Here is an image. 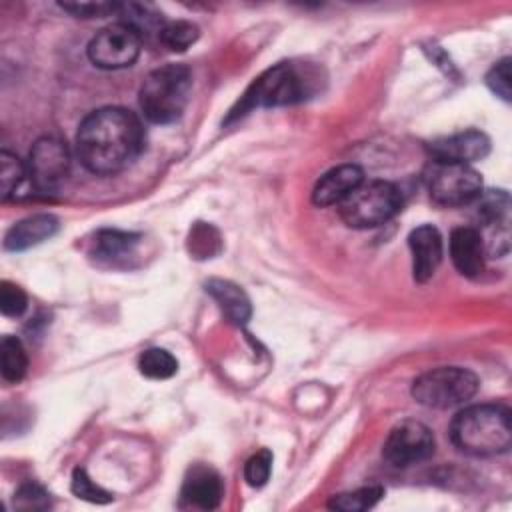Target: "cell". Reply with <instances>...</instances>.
Returning <instances> with one entry per match:
<instances>
[{"instance_id":"cell-1","label":"cell","mask_w":512,"mask_h":512,"mask_svg":"<svg viewBox=\"0 0 512 512\" xmlns=\"http://www.w3.org/2000/svg\"><path fill=\"white\" fill-rule=\"evenodd\" d=\"M144 146V128L138 116L120 106L90 112L76 134V154L94 174H116L136 160Z\"/></svg>"},{"instance_id":"cell-2","label":"cell","mask_w":512,"mask_h":512,"mask_svg":"<svg viewBox=\"0 0 512 512\" xmlns=\"http://www.w3.org/2000/svg\"><path fill=\"white\" fill-rule=\"evenodd\" d=\"M454 446L470 456H498L512 444L510 410L502 404H472L450 424Z\"/></svg>"},{"instance_id":"cell-3","label":"cell","mask_w":512,"mask_h":512,"mask_svg":"<svg viewBox=\"0 0 512 512\" xmlns=\"http://www.w3.org/2000/svg\"><path fill=\"white\" fill-rule=\"evenodd\" d=\"M192 74L184 64H164L152 70L138 94V104L146 120L170 124L178 120L188 104Z\"/></svg>"},{"instance_id":"cell-4","label":"cell","mask_w":512,"mask_h":512,"mask_svg":"<svg viewBox=\"0 0 512 512\" xmlns=\"http://www.w3.org/2000/svg\"><path fill=\"white\" fill-rule=\"evenodd\" d=\"M402 208V194L392 182L374 180L360 184L346 200L338 204L342 222L356 230L376 228L394 218Z\"/></svg>"},{"instance_id":"cell-5","label":"cell","mask_w":512,"mask_h":512,"mask_svg":"<svg viewBox=\"0 0 512 512\" xmlns=\"http://www.w3.org/2000/svg\"><path fill=\"white\" fill-rule=\"evenodd\" d=\"M478 386V376L468 368L440 366L412 382V398L426 408L446 410L466 404L478 392Z\"/></svg>"},{"instance_id":"cell-6","label":"cell","mask_w":512,"mask_h":512,"mask_svg":"<svg viewBox=\"0 0 512 512\" xmlns=\"http://www.w3.org/2000/svg\"><path fill=\"white\" fill-rule=\"evenodd\" d=\"M306 94V80L292 64H278L260 74L238 102V108L230 112V118H238L252 108L286 106L300 102Z\"/></svg>"},{"instance_id":"cell-7","label":"cell","mask_w":512,"mask_h":512,"mask_svg":"<svg viewBox=\"0 0 512 512\" xmlns=\"http://www.w3.org/2000/svg\"><path fill=\"white\" fill-rule=\"evenodd\" d=\"M430 198L442 206H464L482 194V178L470 164L432 160L426 170Z\"/></svg>"},{"instance_id":"cell-8","label":"cell","mask_w":512,"mask_h":512,"mask_svg":"<svg viewBox=\"0 0 512 512\" xmlns=\"http://www.w3.org/2000/svg\"><path fill=\"white\" fill-rule=\"evenodd\" d=\"M142 42V36L130 24L118 20L96 32V36L88 42L86 54L98 68L120 70L138 60Z\"/></svg>"},{"instance_id":"cell-9","label":"cell","mask_w":512,"mask_h":512,"mask_svg":"<svg viewBox=\"0 0 512 512\" xmlns=\"http://www.w3.org/2000/svg\"><path fill=\"white\" fill-rule=\"evenodd\" d=\"M26 170L38 192L56 190L70 170V152L66 142L56 136L38 138L32 144Z\"/></svg>"},{"instance_id":"cell-10","label":"cell","mask_w":512,"mask_h":512,"mask_svg":"<svg viewBox=\"0 0 512 512\" xmlns=\"http://www.w3.org/2000/svg\"><path fill=\"white\" fill-rule=\"evenodd\" d=\"M434 452L432 430L418 420H404L396 424L382 448L386 462L398 468H406L430 458Z\"/></svg>"},{"instance_id":"cell-11","label":"cell","mask_w":512,"mask_h":512,"mask_svg":"<svg viewBox=\"0 0 512 512\" xmlns=\"http://www.w3.org/2000/svg\"><path fill=\"white\" fill-rule=\"evenodd\" d=\"M412 254V274L416 282H426L434 276L442 260V236L432 224L414 228L408 236Z\"/></svg>"},{"instance_id":"cell-12","label":"cell","mask_w":512,"mask_h":512,"mask_svg":"<svg viewBox=\"0 0 512 512\" xmlns=\"http://www.w3.org/2000/svg\"><path fill=\"white\" fill-rule=\"evenodd\" d=\"M488 150H490V140L486 138V134L478 130L458 132V134L440 138L430 146L434 160L460 162V164L482 160L488 154Z\"/></svg>"},{"instance_id":"cell-13","label":"cell","mask_w":512,"mask_h":512,"mask_svg":"<svg viewBox=\"0 0 512 512\" xmlns=\"http://www.w3.org/2000/svg\"><path fill=\"white\" fill-rule=\"evenodd\" d=\"M364 182V172L356 164H342L328 170L316 182L312 190V202L316 206H338Z\"/></svg>"},{"instance_id":"cell-14","label":"cell","mask_w":512,"mask_h":512,"mask_svg":"<svg viewBox=\"0 0 512 512\" xmlns=\"http://www.w3.org/2000/svg\"><path fill=\"white\" fill-rule=\"evenodd\" d=\"M484 238L472 226H460L450 234V258L466 278H476L484 270Z\"/></svg>"},{"instance_id":"cell-15","label":"cell","mask_w":512,"mask_h":512,"mask_svg":"<svg viewBox=\"0 0 512 512\" xmlns=\"http://www.w3.org/2000/svg\"><path fill=\"white\" fill-rule=\"evenodd\" d=\"M180 496H182V502L190 506L212 510V508H218L224 496V486L216 470L208 466H192L184 478Z\"/></svg>"},{"instance_id":"cell-16","label":"cell","mask_w":512,"mask_h":512,"mask_svg":"<svg viewBox=\"0 0 512 512\" xmlns=\"http://www.w3.org/2000/svg\"><path fill=\"white\" fill-rule=\"evenodd\" d=\"M58 230V218L52 214H32L16 224L4 236V248L10 252L28 250L48 238H52Z\"/></svg>"},{"instance_id":"cell-17","label":"cell","mask_w":512,"mask_h":512,"mask_svg":"<svg viewBox=\"0 0 512 512\" xmlns=\"http://www.w3.org/2000/svg\"><path fill=\"white\" fill-rule=\"evenodd\" d=\"M138 234L122 230H100L92 242V256L108 266H124L134 256Z\"/></svg>"},{"instance_id":"cell-18","label":"cell","mask_w":512,"mask_h":512,"mask_svg":"<svg viewBox=\"0 0 512 512\" xmlns=\"http://www.w3.org/2000/svg\"><path fill=\"white\" fill-rule=\"evenodd\" d=\"M206 292L218 302L220 310L234 324H246L250 320L252 306L246 292L238 284L222 278H212L206 282Z\"/></svg>"},{"instance_id":"cell-19","label":"cell","mask_w":512,"mask_h":512,"mask_svg":"<svg viewBox=\"0 0 512 512\" xmlns=\"http://www.w3.org/2000/svg\"><path fill=\"white\" fill-rule=\"evenodd\" d=\"M28 368V356L22 342L14 336H4L0 342V372L6 382H20Z\"/></svg>"},{"instance_id":"cell-20","label":"cell","mask_w":512,"mask_h":512,"mask_svg":"<svg viewBox=\"0 0 512 512\" xmlns=\"http://www.w3.org/2000/svg\"><path fill=\"white\" fill-rule=\"evenodd\" d=\"M138 370L146 378L166 380L176 374L178 360L164 348H148L138 358Z\"/></svg>"},{"instance_id":"cell-21","label":"cell","mask_w":512,"mask_h":512,"mask_svg":"<svg viewBox=\"0 0 512 512\" xmlns=\"http://www.w3.org/2000/svg\"><path fill=\"white\" fill-rule=\"evenodd\" d=\"M382 496H384L382 486H364V488H358L352 492L336 494L328 502V506L332 510H340V512H364V510L372 508Z\"/></svg>"},{"instance_id":"cell-22","label":"cell","mask_w":512,"mask_h":512,"mask_svg":"<svg viewBox=\"0 0 512 512\" xmlns=\"http://www.w3.org/2000/svg\"><path fill=\"white\" fill-rule=\"evenodd\" d=\"M158 40L168 50L182 52V50L190 48L198 40V28L192 22H186V20L166 22L162 26L160 34H158Z\"/></svg>"},{"instance_id":"cell-23","label":"cell","mask_w":512,"mask_h":512,"mask_svg":"<svg viewBox=\"0 0 512 512\" xmlns=\"http://www.w3.org/2000/svg\"><path fill=\"white\" fill-rule=\"evenodd\" d=\"M24 176H28L26 166L20 162V158L8 150L0 152V196L6 200L14 190L22 184Z\"/></svg>"},{"instance_id":"cell-24","label":"cell","mask_w":512,"mask_h":512,"mask_svg":"<svg viewBox=\"0 0 512 512\" xmlns=\"http://www.w3.org/2000/svg\"><path fill=\"white\" fill-rule=\"evenodd\" d=\"M72 494L92 504H108L114 498L110 492L100 488L82 468H76L72 474Z\"/></svg>"},{"instance_id":"cell-25","label":"cell","mask_w":512,"mask_h":512,"mask_svg":"<svg viewBox=\"0 0 512 512\" xmlns=\"http://www.w3.org/2000/svg\"><path fill=\"white\" fill-rule=\"evenodd\" d=\"M272 472V452L262 448L256 454H252L244 464V480L252 488H260L268 482Z\"/></svg>"},{"instance_id":"cell-26","label":"cell","mask_w":512,"mask_h":512,"mask_svg":"<svg viewBox=\"0 0 512 512\" xmlns=\"http://www.w3.org/2000/svg\"><path fill=\"white\" fill-rule=\"evenodd\" d=\"M50 506V494L36 482H24L14 494V508L44 510Z\"/></svg>"},{"instance_id":"cell-27","label":"cell","mask_w":512,"mask_h":512,"mask_svg":"<svg viewBox=\"0 0 512 512\" xmlns=\"http://www.w3.org/2000/svg\"><path fill=\"white\" fill-rule=\"evenodd\" d=\"M28 306L24 290L12 282L0 284V310L4 316H20Z\"/></svg>"},{"instance_id":"cell-28","label":"cell","mask_w":512,"mask_h":512,"mask_svg":"<svg viewBox=\"0 0 512 512\" xmlns=\"http://www.w3.org/2000/svg\"><path fill=\"white\" fill-rule=\"evenodd\" d=\"M60 8L70 12L76 18H102V16L120 12V4H112V2H80V4L76 2V4H60Z\"/></svg>"},{"instance_id":"cell-29","label":"cell","mask_w":512,"mask_h":512,"mask_svg":"<svg viewBox=\"0 0 512 512\" xmlns=\"http://www.w3.org/2000/svg\"><path fill=\"white\" fill-rule=\"evenodd\" d=\"M486 84L502 100H506V102L510 100V58H502L500 62H496L490 68V72L486 76Z\"/></svg>"}]
</instances>
